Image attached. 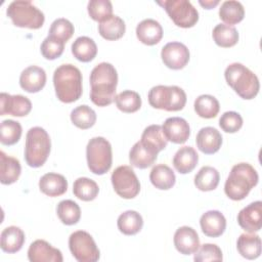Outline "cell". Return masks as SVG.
Instances as JSON below:
<instances>
[{"mask_svg":"<svg viewBox=\"0 0 262 262\" xmlns=\"http://www.w3.org/2000/svg\"><path fill=\"white\" fill-rule=\"evenodd\" d=\"M118 73L110 62H100L90 74V99L97 106L110 105L116 97Z\"/></svg>","mask_w":262,"mask_h":262,"instance_id":"obj_1","label":"cell"},{"mask_svg":"<svg viewBox=\"0 0 262 262\" xmlns=\"http://www.w3.org/2000/svg\"><path fill=\"white\" fill-rule=\"evenodd\" d=\"M53 85L57 98L71 103L77 101L82 95V74L71 63L59 66L53 73Z\"/></svg>","mask_w":262,"mask_h":262,"instance_id":"obj_2","label":"cell"},{"mask_svg":"<svg viewBox=\"0 0 262 262\" xmlns=\"http://www.w3.org/2000/svg\"><path fill=\"white\" fill-rule=\"evenodd\" d=\"M258 180V173L253 166L248 163H238L231 168L225 181V194L232 201H242L257 185Z\"/></svg>","mask_w":262,"mask_h":262,"instance_id":"obj_3","label":"cell"},{"mask_svg":"<svg viewBox=\"0 0 262 262\" xmlns=\"http://www.w3.org/2000/svg\"><path fill=\"white\" fill-rule=\"evenodd\" d=\"M227 84L244 99H253L259 92L258 77L239 62L229 64L224 72Z\"/></svg>","mask_w":262,"mask_h":262,"instance_id":"obj_4","label":"cell"},{"mask_svg":"<svg viewBox=\"0 0 262 262\" xmlns=\"http://www.w3.org/2000/svg\"><path fill=\"white\" fill-rule=\"evenodd\" d=\"M51 141L49 134L41 127L31 128L26 136L25 160L33 168H39L45 164L50 154Z\"/></svg>","mask_w":262,"mask_h":262,"instance_id":"obj_5","label":"cell"},{"mask_svg":"<svg viewBox=\"0 0 262 262\" xmlns=\"http://www.w3.org/2000/svg\"><path fill=\"white\" fill-rule=\"evenodd\" d=\"M147 98L152 107L167 112L181 111L186 103L184 90L175 85L155 86L148 91Z\"/></svg>","mask_w":262,"mask_h":262,"instance_id":"obj_6","label":"cell"},{"mask_svg":"<svg viewBox=\"0 0 262 262\" xmlns=\"http://www.w3.org/2000/svg\"><path fill=\"white\" fill-rule=\"evenodd\" d=\"M6 13L12 24L19 28L37 30L43 26L45 20L44 13L28 0L12 1L8 5Z\"/></svg>","mask_w":262,"mask_h":262,"instance_id":"obj_7","label":"cell"},{"mask_svg":"<svg viewBox=\"0 0 262 262\" xmlns=\"http://www.w3.org/2000/svg\"><path fill=\"white\" fill-rule=\"evenodd\" d=\"M86 158L89 170L95 175L105 174L112 167V145L105 138H91L86 146Z\"/></svg>","mask_w":262,"mask_h":262,"instance_id":"obj_8","label":"cell"},{"mask_svg":"<svg viewBox=\"0 0 262 262\" xmlns=\"http://www.w3.org/2000/svg\"><path fill=\"white\" fill-rule=\"evenodd\" d=\"M158 4L164 7L173 23L180 28H191L199 20L196 8L187 0H165Z\"/></svg>","mask_w":262,"mask_h":262,"instance_id":"obj_9","label":"cell"},{"mask_svg":"<svg viewBox=\"0 0 262 262\" xmlns=\"http://www.w3.org/2000/svg\"><path fill=\"white\" fill-rule=\"evenodd\" d=\"M69 248L74 258L79 262H96L100 252L93 237L84 230H77L69 237Z\"/></svg>","mask_w":262,"mask_h":262,"instance_id":"obj_10","label":"cell"},{"mask_svg":"<svg viewBox=\"0 0 262 262\" xmlns=\"http://www.w3.org/2000/svg\"><path fill=\"white\" fill-rule=\"evenodd\" d=\"M112 184L116 193L126 200L135 198L140 191L139 180L130 166H119L111 177Z\"/></svg>","mask_w":262,"mask_h":262,"instance_id":"obj_11","label":"cell"},{"mask_svg":"<svg viewBox=\"0 0 262 262\" xmlns=\"http://www.w3.org/2000/svg\"><path fill=\"white\" fill-rule=\"evenodd\" d=\"M164 64L172 70H181L189 61V50L180 42H169L161 51Z\"/></svg>","mask_w":262,"mask_h":262,"instance_id":"obj_12","label":"cell"},{"mask_svg":"<svg viewBox=\"0 0 262 262\" xmlns=\"http://www.w3.org/2000/svg\"><path fill=\"white\" fill-rule=\"evenodd\" d=\"M32 110L31 100L20 94L10 95L2 92L0 94V115H11L14 117L27 116Z\"/></svg>","mask_w":262,"mask_h":262,"instance_id":"obj_13","label":"cell"},{"mask_svg":"<svg viewBox=\"0 0 262 262\" xmlns=\"http://www.w3.org/2000/svg\"><path fill=\"white\" fill-rule=\"evenodd\" d=\"M28 259L31 262H62L63 260L61 252L44 239H36L30 245Z\"/></svg>","mask_w":262,"mask_h":262,"instance_id":"obj_14","label":"cell"},{"mask_svg":"<svg viewBox=\"0 0 262 262\" xmlns=\"http://www.w3.org/2000/svg\"><path fill=\"white\" fill-rule=\"evenodd\" d=\"M239 226L248 232H257L262 226V202L256 201L242 209L237 215Z\"/></svg>","mask_w":262,"mask_h":262,"instance_id":"obj_15","label":"cell"},{"mask_svg":"<svg viewBox=\"0 0 262 262\" xmlns=\"http://www.w3.org/2000/svg\"><path fill=\"white\" fill-rule=\"evenodd\" d=\"M162 129L167 140L176 144L184 143L190 135L188 123L180 117H171L166 119Z\"/></svg>","mask_w":262,"mask_h":262,"instance_id":"obj_16","label":"cell"},{"mask_svg":"<svg viewBox=\"0 0 262 262\" xmlns=\"http://www.w3.org/2000/svg\"><path fill=\"white\" fill-rule=\"evenodd\" d=\"M174 246L182 255H191L200 247L198 232L189 226H181L174 233Z\"/></svg>","mask_w":262,"mask_h":262,"instance_id":"obj_17","label":"cell"},{"mask_svg":"<svg viewBox=\"0 0 262 262\" xmlns=\"http://www.w3.org/2000/svg\"><path fill=\"white\" fill-rule=\"evenodd\" d=\"M46 84L45 71L37 66H30L26 68L19 76L20 87L29 92L36 93L43 89Z\"/></svg>","mask_w":262,"mask_h":262,"instance_id":"obj_18","label":"cell"},{"mask_svg":"<svg viewBox=\"0 0 262 262\" xmlns=\"http://www.w3.org/2000/svg\"><path fill=\"white\" fill-rule=\"evenodd\" d=\"M200 225L205 235L209 237H218L225 231L226 219L221 212L211 210L201 216Z\"/></svg>","mask_w":262,"mask_h":262,"instance_id":"obj_19","label":"cell"},{"mask_svg":"<svg viewBox=\"0 0 262 262\" xmlns=\"http://www.w3.org/2000/svg\"><path fill=\"white\" fill-rule=\"evenodd\" d=\"M195 142L198 148L202 152L213 155L221 147L222 135L214 127H204L198 132Z\"/></svg>","mask_w":262,"mask_h":262,"instance_id":"obj_20","label":"cell"},{"mask_svg":"<svg viewBox=\"0 0 262 262\" xmlns=\"http://www.w3.org/2000/svg\"><path fill=\"white\" fill-rule=\"evenodd\" d=\"M136 36L138 40L145 45H156L163 37V28L156 19L146 18L137 25Z\"/></svg>","mask_w":262,"mask_h":262,"instance_id":"obj_21","label":"cell"},{"mask_svg":"<svg viewBox=\"0 0 262 262\" xmlns=\"http://www.w3.org/2000/svg\"><path fill=\"white\" fill-rule=\"evenodd\" d=\"M39 188L48 196H59L67 191L68 181L63 175L49 172L40 178Z\"/></svg>","mask_w":262,"mask_h":262,"instance_id":"obj_22","label":"cell"},{"mask_svg":"<svg viewBox=\"0 0 262 262\" xmlns=\"http://www.w3.org/2000/svg\"><path fill=\"white\" fill-rule=\"evenodd\" d=\"M25 244V233L17 226L4 228L0 235V247L3 252L13 254L18 252Z\"/></svg>","mask_w":262,"mask_h":262,"instance_id":"obj_23","label":"cell"},{"mask_svg":"<svg viewBox=\"0 0 262 262\" xmlns=\"http://www.w3.org/2000/svg\"><path fill=\"white\" fill-rule=\"evenodd\" d=\"M199 155L191 146L180 147L173 158V166L180 174L190 173L198 165Z\"/></svg>","mask_w":262,"mask_h":262,"instance_id":"obj_24","label":"cell"},{"mask_svg":"<svg viewBox=\"0 0 262 262\" xmlns=\"http://www.w3.org/2000/svg\"><path fill=\"white\" fill-rule=\"evenodd\" d=\"M21 172L19 161L7 156L3 150L0 151V181L2 184L9 185L18 179Z\"/></svg>","mask_w":262,"mask_h":262,"instance_id":"obj_25","label":"cell"},{"mask_svg":"<svg viewBox=\"0 0 262 262\" xmlns=\"http://www.w3.org/2000/svg\"><path fill=\"white\" fill-rule=\"evenodd\" d=\"M158 154L148 148L140 141H137L130 149L129 161L130 164L138 169H145L150 167L157 160Z\"/></svg>","mask_w":262,"mask_h":262,"instance_id":"obj_26","label":"cell"},{"mask_svg":"<svg viewBox=\"0 0 262 262\" xmlns=\"http://www.w3.org/2000/svg\"><path fill=\"white\" fill-rule=\"evenodd\" d=\"M236 249L238 253L246 259L253 260L261 254V239L260 236L250 233H242L236 242Z\"/></svg>","mask_w":262,"mask_h":262,"instance_id":"obj_27","label":"cell"},{"mask_svg":"<svg viewBox=\"0 0 262 262\" xmlns=\"http://www.w3.org/2000/svg\"><path fill=\"white\" fill-rule=\"evenodd\" d=\"M140 142L152 149L157 154L163 150L168 143V140L163 132L162 126L160 125H149L147 126L141 134Z\"/></svg>","mask_w":262,"mask_h":262,"instance_id":"obj_28","label":"cell"},{"mask_svg":"<svg viewBox=\"0 0 262 262\" xmlns=\"http://www.w3.org/2000/svg\"><path fill=\"white\" fill-rule=\"evenodd\" d=\"M149 180L156 188L167 190L174 186L176 177L173 170L169 166L159 164L151 169L149 173Z\"/></svg>","mask_w":262,"mask_h":262,"instance_id":"obj_29","label":"cell"},{"mask_svg":"<svg viewBox=\"0 0 262 262\" xmlns=\"http://www.w3.org/2000/svg\"><path fill=\"white\" fill-rule=\"evenodd\" d=\"M73 55L82 62H89L97 54V46L93 39L87 36L78 37L72 44Z\"/></svg>","mask_w":262,"mask_h":262,"instance_id":"obj_30","label":"cell"},{"mask_svg":"<svg viewBox=\"0 0 262 262\" xmlns=\"http://www.w3.org/2000/svg\"><path fill=\"white\" fill-rule=\"evenodd\" d=\"M118 229L125 235H134L138 233L143 226L141 215L133 210L122 213L117 220Z\"/></svg>","mask_w":262,"mask_h":262,"instance_id":"obj_31","label":"cell"},{"mask_svg":"<svg viewBox=\"0 0 262 262\" xmlns=\"http://www.w3.org/2000/svg\"><path fill=\"white\" fill-rule=\"evenodd\" d=\"M125 31L126 25L124 20L118 15H112L98 25V32L100 36L110 41H115L122 38L125 34Z\"/></svg>","mask_w":262,"mask_h":262,"instance_id":"obj_32","label":"cell"},{"mask_svg":"<svg viewBox=\"0 0 262 262\" xmlns=\"http://www.w3.org/2000/svg\"><path fill=\"white\" fill-rule=\"evenodd\" d=\"M245 8L239 1H224L219 8V17L225 25H236L244 19Z\"/></svg>","mask_w":262,"mask_h":262,"instance_id":"obj_33","label":"cell"},{"mask_svg":"<svg viewBox=\"0 0 262 262\" xmlns=\"http://www.w3.org/2000/svg\"><path fill=\"white\" fill-rule=\"evenodd\" d=\"M219 180L220 175L215 168L204 166L194 176V185L202 191H211L218 186Z\"/></svg>","mask_w":262,"mask_h":262,"instance_id":"obj_34","label":"cell"},{"mask_svg":"<svg viewBox=\"0 0 262 262\" xmlns=\"http://www.w3.org/2000/svg\"><path fill=\"white\" fill-rule=\"evenodd\" d=\"M215 43L223 48H229L234 46L238 41L237 30L225 24H218L212 33Z\"/></svg>","mask_w":262,"mask_h":262,"instance_id":"obj_35","label":"cell"},{"mask_svg":"<svg viewBox=\"0 0 262 262\" xmlns=\"http://www.w3.org/2000/svg\"><path fill=\"white\" fill-rule=\"evenodd\" d=\"M73 192L79 200L90 202L97 196L99 187L94 180L87 177H80L73 184Z\"/></svg>","mask_w":262,"mask_h":262,"instance_id":"obj_36","label":"cell"},{"mask_svg":"<svg viewBox=\"0 0 262 262\" xmlns=\"http://www.w3.org/2000/svg\"><path fill=\"white\" fill-rule=\"evenodd\" d=\"M220 110L219 101L210 94L200 95L194 100V111L196 115L204 119L215 118Z\"/></svg>","mask_w":262,"mask_h":262,"instance_id":"obj_37","label":"cell"},{"mask_svg":"<svg viewBox=\"0 0 262 262\" xmlns=\"http://www.w3.org/2000/svg\"><path fill=\"white\" fill-rule=\"evenodd\" d=\"M56 213L59 220L66 225H74L81 218V209L79 205L72 200H63L58 203Z\"/></svg>","mask_w":262,"mask_h":262,"instance_id":"obj_38","label":"cell"},{"mask_svg":"<svg viewBox=\"0 0 262 262\" xmlns=\"http://www.w3.org/2000/svg\"><path fill=\"white\" fill-rule=\"evenodd\" d=\"M71 121L80 129H89L96 122V114L90 106L82 104L72 111Z\"/></svg>","mask_w":262,"mask_h":262,"instance_id":"obj_39","label":"cell"},{"mask_svg":"<svg viewBox=\"0 0 262 262\" xmlns=\"http://www.w3.org/2000/svg\"><path fill=\"white\" fill-rule=\"evenodd\" d=\"M115 102L123 113H135L141 106L140 95L132 90H125L116 95Z\"/></svg>","mask_w":262,"mask_h":262,"instance_id":"obj_40","label":"cell"},{"mask_svg":"<svg viewBox=\"0 0 262 262\" xmlns=\"http://www.w3.org/2000/svg\"><path fill=\"white\" fill-rule=\"evenodd\" d=\"M21 126L17 121L4 120L0 126V142L4 145L15 144L21 136Z\"/></svg>","mask_w":262,"mask_h":262,"instance_id":"obj_41","label":"cell"},{"mask_svg":"<svg viewBox=\"0 0 262 262\" xmlns=\"http://www.w3.org/2000/svg\"><path fill=\"white\" fill-rule=\"evenodd\" d=\"M87 10L90 17L98 23H102L113 15V5L108 0H90Z\"/></svg>","mask_w":262,"mask_h":262,"instance_id":"obj_42","label":"cell"},{"mask_svg":"<svg viewBox=\"0 0 262 262\" xmlns=\"http://www.w3.org/2000/svg\"><path fill=\"white\" fill-rule=\"evenodd\" d=\"M74 26L73 24L63 17L56 18L50 26L49 29V37L57 39L63 43L69 41L74 34Z\"/></svg>","mask_w":262,"mask_h":262,"instance_id":"obj_43","label":"cell"},{"mask_svg":"<svg viewBox=\"0 0 262 262\" xmlns=\"http://www.w3.org/2000/svg\"><path fill=\"white\" fill-rule=\"evenodd\" d=\"M193 260L195 262H206V261H222V251L215 244H204L199 247L194 253Z\"/></svg>","mask_w":262,"mask_h":262,"instance_id":"obj_44","label":"cell"},{"mask_svg":"<svg viewBox=\"0 0 262 262\" xmlns=\"http://www.w3.org/2000/svg\"><path fill=\"white\" fill-rule=\"evenodd\" d=\"M64 49V43L52 37H46L41 44V53L43 57L49 60L58 58Z\"/></svg>","mask_w":262,"mask_h":262,"instance_id":"obj_45","label":"cell"},{"mask_svg":"<svg viewBox=\"0 0 262 262\" xmlns=\"http://www.w3.org/2000/svg\"><path fill=\"white\" fill-rule=\"evenodd\" d=\"M219 126L226 133H235L243 126V118L236 112H225L219 119Z\"/></svg>","mask_w":262,"mask_h":262,"instance_id":"obj_46","label":"cell"},{"mask_svg":"<svg viewBox=\"0 0 262 262\" xmlns=\"http://www.w3.org/2000/svg\"><path fill=\"white\" fill-rule=\"evenodd\" d=\"M199 3L206 9H212L216 5L219 4V0H205V1H199Z\"/></svg>","mask_w":262,"mask_h":262,"instance_id":"obj_47","label":"cell"}]
</instances>
